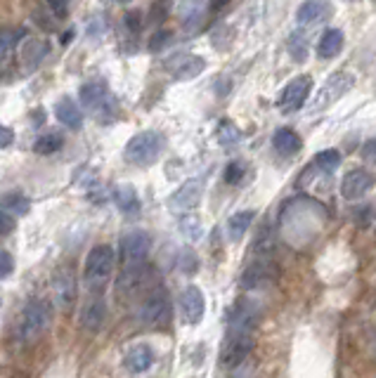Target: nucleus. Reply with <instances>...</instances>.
I'll return each instance as SVG.
<instances>
[{
	"label": "nucleus",
	"instance_id": "obj_1",
	"mask_svg": "<svg viewBox=\"0 0 376 378\" xmlns=\"http://www.w3.org/2000/svg\"><path fill=\"white\" fill-rule=\"evenodd\" d=\"M112 270H114V248L107 246V243H100V246L90 248L83 270V284L88 291L100 293L109 281V277H112Z\"/></svg>",
	"mask_w": 376,
	"mask_h": 378
},
{
	"label": "nucleus",
	"instance_id": "obj_2",
	"mask_svg": "<svg viewBox=\"0 0 376 378\" xmlns=\"http://www.w3.org/2000/svg\"><path fill=\"white\" fill-rule=\"evenodd\" d=\"M50 320H53V315H50L48 303L41 298L31 300L24 308V313L19 315V322L14 326V338H17L19 343H31L41 333H46Z\"/></svg>",
	"mask_w": 376,
	"mask_h": 378
},
{
	"label": "nucleus",
	"instance_id": "obj_3",
	"mask_svg": "<svg viewBox=\"0 0 376 378\" xmlns=\"http://www.w3.org/2000/svg\"><path fill=\"white\" fill-rule=\"evenodd\" d=\"M164 135L157 130H145L137 132L128 140L125 145V161L132 163V166H152L154 161L159 159L161 149H164Z\"/></svg>",
	"mask_w": 376,
	"mask_h": 378
},
{
	"label": "nucleus",
	"instance_id": "obj_4",
	"mask_svg": "<svg viewBox=\"0 0 376 378\" xmlns=\"http://www.w3.org/2000/svg\"><path fill=\"white\" fill-rule=\"evenodd\" d=\"M173 308H171V298H168L166 291H152L140 305V322L147 326H166L171 322Z\"/></svg>",
	"mask_w": 376,
	"mask_h": 378
},
{
	"label": "nucleus",
	"instance_id": "obj_5",
	"mask_svg": "<svg viewBox=\"0 0 376 378\" xmlns=\"http://www.w3.org/2000/svg\"><path fill=\"white\" fill-rule=\"evenodd\" d=\"M251 350H254V338H251V333L230 331L223 343V350H220V364L225 369H234V367L244 364Z\"/></svg>",
	"mask_w": 376,
	"mask_h": 378
},
{
	"label": "nucleus",
	"instance_id": "obj_6",
	"mask_svg": "<svg viewBox=\"0 0 376 378\" xmlns=\"http://www.w3.org/2000/svg\"><path fill=\"white\" fill-rule=\"evenodd\" d=\"M80 105H83L85 109H90L93 114L100 116H114V100L112 95H109V90L102 83H85L83 88H80Z\"/></svg>",
	"mask_w": 376,
	"mask_h": 378
},
{
	"label": "nucleus",
	"instance_id": "obj_7",
	"mask_svg": "<svg viewBox=\"0 0 376 378\" xmlns=\"http://www.w3.org/2000/svg\"><path fill=\"white\" fill-rule=\"evenodd\" d=\"M152 248V236L145 232V229H135V232L125 234L121 239V256H123V265H140L150 256Z\"/></svg>",
	"mask_w": 376,
	"mask_h": 378
},
{
	"label": "nucleus",
	"instance_id": "obj_8",
	"mask_svg": "<svg viewBox=\"0 0 376 378\" xmlns=\"http://www.w3.org/2000/svg\"><path fill=\"white\" fill-rule=\"evenodd\" d=\"M310 90H313V80L308 76L293 78L291 83L282 90V95H279L277 107L286 111V114H291V111H296L306 105V100L310 98Z\"/></svg>",
	"mask_w": 376,
	"mask_h": 378
},
{
	"label": "nucleus",
	"instance_id": "obj_9",
	"mask_svg": "<svg viewBox=\"0 0 376 378\" xmlns=\"http://www.w3.org/2000/svg\"><path fill=\"white\" fill-rule=\"evenodd\" d=\"M350 85H352V76H350V73H345V71L334 73V76H331L327 83L322 85V90L317 93V100H315V105L310 107V111L315 114V111L329 107L331 102H336L338 98H341V95L348 93Z\"/></svg>",
	"mask_w": 376,
	"mask_h": 378
},
{
	"label": "nucleus",
	"instance_id": "obj_10",
	"mask_svg": "<svg viewBox=\"0 0 376 378\" xmlns=\"http://www.w3.org/2000/svg\"><path fill=\"white\" fill-rule=\"evenodd\" d=\"M204 194V184L199 180H187L185 184H180L178 191H173L168 199V209L173 213H189L194 211Z\"/></svg>",
	"mask_w": 376,
	"mask_h": 378
},
{
	"label": "nucleus",
	"instance_id": "obj_11",
	"mask_svg": "<svg viewBox=\"0 0 376 378\" xmlns=\"http://www.w3.org/2000/svg\"><path fill=\"white\" fill-rule=\"evenodd\" d=\"M204 313H206V298L202 293V288L199 286H187L185 291L180 293V315L185 324L189 326H197L199 322L204 320Z\"/></svg>",
	"mask_w": 376,
	"mask_h": 378
},
{
	"label": "nucleus",
	"instance_id": "obj_12",
	"mask_svg": "<svg viewBox=\"0 0 376 378\" xmlns=\"http://www.w3.org/2000/svg\"><path fill=\"white\" fill-rule=\"evenodd\" d=\"M374 182H376V177L370 173V170H365V168L350 170V173H345L343 182H341L343 199H348V201H357V199H362L367 191L374 187Z\"/></svg>",
	"mask_w": 376,
	"mask_h": 378
},
{
	"label": "nucleus",
	"instance_id": "obj_13",
	"mask_svg": "<svg viewBox=\"0 0 376 378\" xmlns=\"http://www.w3.org/2000/svg\"><path fill=\"white\" fill-rule=\"evenodd\" d=\"M331 14H334V7H331V3H327V0H306V3L298 7L296 21L301 26H315V24H324Z\"/></svg>",
	"mask_w": 376,
	"mask_h": 378
},
{
	"label": "nucleus",
	"instance_id": "obj_14",
	"mask_svg": "<svg viewBox=\"0 0 376 378\" xmlns=\"http://www.w3.org/2000/svg\"><path fill=\"white\" fill-rule=\"evenodd\" d=\"M107 322V303L102 295H93L80 310V326L90 333H98Z\"/></svg>",
	"mask_w": 376,
	"mask_h": 378
},
{
	"label": "nucleus",
	"instance_id": "obj_15",
	"mask_svg": "<svg viewBox=\"0 0 376 378\" xmlns=\"http://www.w3.org/2000/svg\"><path fill=\"white\" fill-rule=\"evenodd\" d=\"M275 277H277V272L268 261H258L254 265H249L244 274H241V286L249 288V291L251 288H265L275 281Z\"/></svg>",
	"mask_w": 376,
	"mask_h": 378
},
{
	"label": "nucleus",
	"instance_id": "obj_16",
	"mask_svg": "<svg viewBox=\"0 0 376 378\" xmlns=\"http://www.w3.org/2000/svg\"><path fill=\"white\" fill-rule=\"evenodd\" d=\"M53 288H55V300H57V305H60L62 310H71V305L76 303V295H78L76 277H73L69 270L57 272V277H55V281H53Z\"/></svg>",
	"mask_w": 376,
	"mask_h": 378
},
{
	"label": "nucleus",
	"instance_id": "obj_17",
	"mask_svg": "<svg viewBox=\"0 0 376 378\" xmlns=\"http://www.w3.org/2000/svg\"><path fill=\"white\" fill-rule=\"evenodd\" d=\"M154 359H157V355H154V350L147 343H137L132 345L128 352H125L123 357V367L128 369L130 374H145L150 372Z\"/></svg>",
	"mask_w": 376,
	"mask_h": 378
},
{
	"label": "nucleus",
	"instance_id": "obj_18",
	"mask_svg": "<svg viewBox=\"0 0 376 378\" xmlns=\"http://www.w3.org/2000/svg\"><path fill=\"white\" fill-rule=\"evenodd\" d=\"M256 324H258V310L254 308V303H246V300L237 303L230 317V331L251 333Z\"/></svg>",
	"mask_w": 376,
	"mask_h": 378
},
{
	"label": "nucleus",
	"instance_id": "obj_19",
	"mask_svg": "<svg viewBox=\"0 0 376 378\" xmlns=\"http://www.w3.org/2000/svg\"><path fill=\"white\" fill-rule=\"evenodd\" d=\"M175 62L168 64V69L173 71V76L178 80H189V78H197L199 73L206 69V62L204 57H197V55H182V57H173Z\"/></svg>",
	"mask_w": 376,
	"mask_h": 378
},
{
	"label": "nucleus",
	"instance_id": "obj_20",
	"mask_svg": "<svg viewBox=\"0 0 376 378\" xmlns=\"http://www.w3.org/2000/svg\"><path fill=\"white\" fill-rule=\"evenodd\" d=\"M55 116H57V121H60L62 125H66V128H71V130H78L80 125H83L80 109L76 107V102H73L71 98H62L60 102H57Z\"/></svg>",
	"mask_w": 376,
	"mask_h": 378
},
{
	"label": "nucleus",
	"instance_id": "obj_21",
	"mask_svg": "<svg viewBox=\"0 0 376 378\" xmlns=\"http://www.w3.org/2000/svg\"><path fill=\"white\" fill-rule=\"evenodd\" d=\"M343 50V33L338 28H327L317 41V55L322 59H334Z\"/></svg>",
	"mask_w": 376,
	"mask_h": 378
},
{
	"label": "nucleus",
	"instance_id": "obj_22",
	"mask_svg": "<svg viewBox=\"0 0 376 378\" xmlns=\"http://www.w3.org/2000/svg\"><path fill=\"white\" fill-rule=\"evenodd\" d=\"M112 196H114V204L119 206V211L128 213V216L140 211V196L132 184H119V187H114Z\"/></svg>",
	"mask_w": 376,
	"mask_h": 378
},
{
	"label": "nucleus",
	"instance_id": "obj_23",
	"mask_svg": "<svg viewBox=\"0 0 376 378\" xmlns=\"http://www.w3.org/2000/svg\"><path fill=\"white\" fill-rule=\"evenodd\" d=\"M272 147L284 154V157H291V154H296L301 149V137L298 132H293L291 128H279L275 130V135H272Z\"/></svg>",
	"mask_w": 376,
	"mask_h": 378
},
{
	"label": "nucleus",
	"instance_id": "obj_24",
	"mask_svg": "<svg viewBox=\"0 0 376 378\" xmlns=\"http://www.w3.org/2000/svg\"><path fill=\"white\" fill-rule=\"evenodd\" d=\"M64 147V137L60 132L50 130L46 135H38V140L33 142V152L38 154V157H53Z\"/></svg>",
	"mask_w": 376,
	"mask_h": 378
},
{
	"label": "nucleus",
	"instance_id": "obj_25",
	"mask_svg": "<svg viewBox=\"0 0 376 378\" xmlns=\"http://www.w3.org/2000/svg\"><path fill=\"white\" fill-rule=\"evenodd\" d=\"M254 218H256L254 211H239V213H234L230 220H227V229H230V236L234 241H239L241 236L246 234V229L251 227Z\"/></svg>",
	"mask_w": 376,
	"mask_h": 378
},
{
	"label": "nucleus",
	"instance_id": "obj_26",
	"mask_svg": "<svg viewBox=\"0 0 376 378\" xmlns=\"http://www.w3.org/2000/svg\"><path fill=\"white\" fill-rule=\"evenodd\" d=\"M46 55H48L46 41H28V43H24V48H21V62H24L28 69H33Z\"/></svg>",
	"mask_w": 376,
	"mask_h": 378
},
{
	"label": "nucleus",
	"instance_id": "obj_27",
	"mask_svg": "<svg viewBox=\"0 0 376 378\" xmlns=\"http://www.w3.org/2000/svg\"><path fill=\"white\" fill-rule=\"evenodd\" d=\"M0 206H3L7 213H12V216H26V213L31 211V201H28L24 194H19V191L5 194L0 199Z\"/></svg>",
	"mask_w": 376,
	"mask_h": 378
},
{
	"label": "nucleus",
	"instance_id": "obj_28",
	"mask_svg": "<svg viewBox=\"0 0 376 378\" xmlns=\"http://www.w3.org/2000/svg\"><path fill=\"white\" fill-rule=\"evenodd\" d=\"M180 234L185 236L187 241H199L202 239V234H204V229H202V220H199L197 216H185L180 220Z\"/></svg>",
	"mask_w": 376,
	"mask_h": 378
},
{
	"label": "nucleus",
	"instance_id": "obj_29",
	"mask_svg": "<svg viewBox=\"0 0 376 378\" xmlns=\"http://www.w3.org/2000/svg\"><path fill=\"white\" fill-rule=\"evenodd\" d=\"M315 163H317V166H320L322 170L331 173V170H336L338 166H341V154H338L336 149H322L320 154H317Z\"/></svg>",
	"mask_w": 376,
	"mask_h": 378
},
{
	"label": "nucleus",
	"instance_id": "obj_30",
	"mask_svg": "<svg viewBox=\"0 0 376 378\" xmlns=\"http://www.w3.org/2000/svg\"><path fill=\"white\" fill-rule=\"evenodd\" d=\"M241 140V132L237 125H232V123H220V128H218V142L220 145H225V147H230V145H237Z\"/></svg>",
	"mask_w": 376,
	"mask_h": 378
},
{
	"label": "nucleus",
	"instance_id": "obj_31",
	"mask_svg": "<svg viewBox=\"0 0 376 378\" xmlns=\"http://www.w3.org/2000/svg\"><path fill=\"white\" fill-rule=\"evenodd\" d=\"M21 38H24V31H21V28H0V53L12 50Z\"/></svg>",
	"mask_w": 376,
	"mask_h": 378
},
{
	"label": "nucleus",
	"instance_id": "obj_32",
	"mask_svg": "<svg viewBox=\"0 0 376 378\" xmlns=\"http://www.w3.org/2000/svg\"><path fill=\"white\" fill-rule=\"evenodd\" d=\"M168 14H171V0H154V5L150 10V21L161 24V21H166Z\"/></svg>",
	"mask_w": 376,
	"mask_h": 378
},
{
	"label": "nucleus",
	"instance_id": "obj_33",
	"mask_svg": "<svg viewBox=\"0 0 376 378\" xmlns=\"http://www.w3.org/2000/svg\"><path fill=\"white\" fill-rule=\"evenodd\" d=\"M289 53L298 59V62H303V59L308 57V43L301 33H293L289 38Z\"/></svg>",
	"mask_w": 376,
	"mask_h": 378
},
{
	"label": "nucleus",
	"instance_id": "obj_34",
	"mask_svg": "<svg viewBox=\"0 0 376 378\" xmlns=\"http://www.w3.org/2000/svg\"><path fill=\"white\" fill-rule=\"evenodd\" d=\"M244 175H246V168H244V163H239V161H232L230 166L225 168L227 184H239L241 180H244Z\"/></svg>",
	"mask_w": 376,
	"mask_h": 378
},
{
	"label": "nucleus",
	"instance_id": "obj_35",
	"mask_svg": "<svg viewBox=\"0 0 376 378\" xmlns=\"http://www.w3.org/2000/svg\"><path fill=\"white\" fill-rule=\"evenodd\" d=\"M178 265L185 274H194L197 268H199V258L192 253V251H182L180 258H178Z\"/></svg>",
	"mask_w": 376,
	"mask_h": 378
},
{
	"label": "nucleus",
	"instance_id": "obj_36",
	"mask_svg": "<svg viewBox=\"0 0 376 378\" xmlns=\"http://www.w3.org/2000/svg\"><path fill=\"white\" fill-rule=\"evenodd\" d=\"M125 28H128L130 33H140V28H142V14H140L137 10H130V12H125Z\"/></svg>",
	"mask_w": 376,
	"mask_h": 378
},
{
	"label": "nucleus",
	"instance_id": "obj_37",
	"mask_svg": "<svg viewBox=\"0 0 376 378\" xmlns=\"http://www.w3.org/2000/svg\"><path fill=\"white\" fill-rule=\"evenodd\" d=\"M168 41H171V31H157L150 41V50L152 53H159V50H164L168 46Z\"/></svg>",
	"mask_w": 376,
	"mask_h": 378
},
{
	"label": "nucleus",
	"instance_id": "obj_38",
	"mask_svg": "<svg viewBox=\"0 0 376 378\" xmlns=\"http://www.w3.org/2000/svg\"><path fill=\"white\" fill-rule=\"evenodd\" d=\"M14 227H17V220H14L12 213H7L5 209H0V236L10 234Z\"/></svg>",
	"mask_w": 376,
	"mask_h": 378
},
{
	"label": "nucleus",
	"instance_id": "obj_39",
	"mask_svg": "<svg viewBox=\"0 0 376 378\" xmlns=\"http://www.w3.org/2000/svg\"><path fill=\"white\" fill-rule=\"evenodd\" d=\"M14 272V258L7 251H0V279L10 277Z\"/></svg>",
	"mask_w": 376,
	"mask_h": 378
},
{
	"label": "nucleus",
	"instance_id": "obj_40",
	"mask_svg": "<svg viewBox=\"0 0 376 378\" xmlns=\"http://www.w3.org/2000/svg\"><path fill=\"white\" fill-rule=\"evenodd\" d=\"M69 0H46V5H48V10L55 14V17H66V12H69Z\"/></svg>",
	"mask_w": 376,
	"mask_h": 378
},
{
	"label": "nucleus",
	"instance_id": "obj_41",
	"mask_svg": "<svg viewBox=\"0 0 376 378\" xmlns=\"http://www.w3.org/2000/svg\"><path fill=\"white\" fill-rule=\"evenodd\" d=\"M14 142V130L10 125H3L0 123V149H5V147H10Z\"/></svg>",
	"mask_w": 376,
	"mask_h": 378
},
{
	"label": "nucleus",
	"instance_id": "obj_42",
	"mask_svg": "<svg viewBox=\"0 0 376 378\" xmlns=\"http://www.w3.org/2000/svg\"><path fill=\"white\" fill-rule=\"evenodd\" d=\"M33 19H36V24L43 26V28H46V31H53V28H55V24H53V21H50L48 14H43L41 10H36V12H33Z\"/></svg>",
	"mask_w": 376,
	"mask_h": 378
},
{
	"label": "nucleus",
	"instance_id": "obj_43",
	"mask_svg": "<svg viewBox=\"0 0 376 378\" xmlns=\"http://www.w3.org/2000/svg\"><path fill=\"white\" fill-rule=\"evenodd\" d=\"M362 157L367 161H374L376 163V140H370V142L362 147Z\"/></svg>",
	"mask_w": 376,
	"mask_h": 378
},
{
	"label": "nucleus",
	"instance_id": "obj_44",
	"mask_svg": "<svg viewBox=\"0 0 376 378\" xmlns=\"http://www.w3.org/2000/svg\"><path fill=\"white\" fill-rule=\"evenodd\" d=\"M227 3H230V0H211V7L213 10H220V7H225Z\"/></svg>",
	"mask_w": 376,
	"mask_h": 378
},
{
	"label": "nucleus",
	"instance_id": "obj_45",
	"mask_svg": "<svg viewBox=\"0 0 376 378\" xmlns=\"http://www.w3.org/2000/svg\"><path fill=\"white\" fill-rule=\"evenodd\" d=\"M119 3H130V0H119Z\"/></svg>",
	"mask_w": 376,
	"mask_h": 378
}]
</instances>
